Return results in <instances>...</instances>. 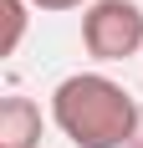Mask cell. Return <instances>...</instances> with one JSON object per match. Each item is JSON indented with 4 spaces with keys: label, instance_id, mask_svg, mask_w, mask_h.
I'll list each match as a JSON object with an SVG mask.
<instances>
[{
    "label": "cell",
    "instance_id": "1",
    "mask_svg": "<svg viewBox=\"0 0 143 148\" xmlns=\"http://www.w3.org/2000/svg\"><path fill=\"white\" fill-rule=\"evenodd\" d=\"M51 123L72 148H128L138 102L107 72H72L51 92Z\"/></svg>",
    "mask_w": 143,
    "mask_h": 148
},
{
    "label": "cell",
    "instance_id": "2",
    "mask_svg": "<svg viewBox=\"0 0 143 148\" xmlns=\"http://www.w3.org/2000/svg\"><path fill=\"white\" fill-rule=\"evenodd\" d=\"M82 46L97 61H128L143 51V5L138 0H92L82 10Z\"/></svg>",
    "mask_w": 143,
    "mask_h": 148
},
{
    "label": "cell",
    "instance_id": "3",
    "mask_svg": "<svg viewBox=\"0 0 143 148\" xmlns=\"http://www.w3.org/2000/svg\"><path fill=\"white\" fill-rule=\"evenodd\" d=\"M0 148H41V102L21 92L0 102Z\"/></svg>",
    "mask_w": 143,
    "mask_h": 148
},
{
    "label": "cell",
    "instance_id": "4",
    "mask_svg": "<svg viewBox=\"0 0 143 148\" xmlns=\"http://www.w3.org/2000/svg\"><path fill=\"white\" fill-rule=\"evenodd\" d=\"M0 10H5V41H0V56H15V51H21V36H26V10H31V0H0Z\"/></svg>",
    "mask_w": 143,
    "mask_h": 148
},
{
    "label": "cell",
    "instance_id": "5",
    "mask_svg": "<svg viewBox=\"0 0 143 148\" xmlns=\"http://www.w3.org/2000/svg\"><path fill=\"white\" fill-rule=\"evenodd\" d=\"M92 0H31V10H87Z\"/></svg>",
    "mask_w": 143,
    "mask_h": 148
},
{
    "label": "cell",
    "instance_id": "6",
    "mask_svg": "<svg viewBox=\"0 0 143 148\" xmlns=\"http://www.w3.org/2000/svg\"><path fill=\"white\" fill-rule=\"evenodd\" d=\"M128 148H143V102H138V123H133V138H128Z\"/></svg>",
    "mask_w": 143,
    "mask_h": 148
}]
</instances>
